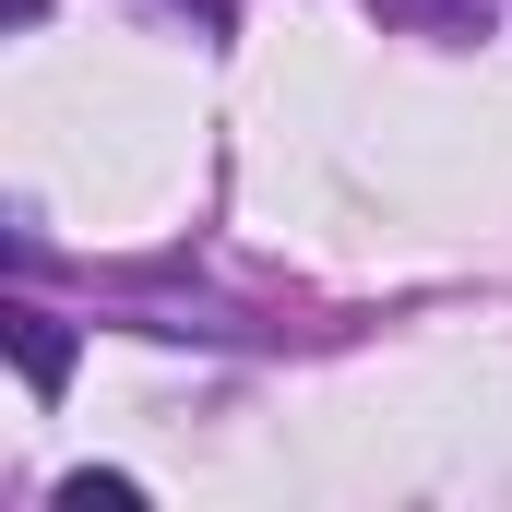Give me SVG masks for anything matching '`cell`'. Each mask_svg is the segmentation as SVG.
<instances>
[{
  "instance_id": "cell-1",
  "label": "cell",
  "mask_w": 512,
  "mask_h": 512,
  "mask_svg": "<svg viewBox=\"0 0 512 512\" xmlns=\"http://www.w3.org/2000/svg\"><path fill=\"white\" fill-rule=\"evenodd\" d=\"M0 334H12V370H24V393H36V405L72 382V322H48L36 298H12V310H0Z\"/></svg>"
},
{
  "instance_id": "cell-2",
  "label": "cell",
  "mask_w": 512,
  "mask_h": 512,
  "mask_svg": "<svg viewBox=\"0 0 512 512\" xmlns=\"http://www.w3.org/2000/svg\"><path fill=\"white\" fill-rule=\"evenodd\" d=\"M143 489L131 477H60V512H131Z\"/></svg>"
},
{
  "instance_id": "cell-3",
  "label": "cell",
  "mask_w": 512,
  "mask_h": 512,
  "mask_svg": "<svg viewBox=\"0 0 512 512\" xmlns=\"http://www.w3.org/2000/svg\"><path fill=\"white\" fill-rule=\"evenodd\" d=\"M393 24H477V12H489V0H382Z\"/></svg>"
},
{
  "instance_id": "cell-4",
  "label": "cell",
  "mask_w": 512,
  "mask_h": 512,
  "mask_svg": "<svg viewBox=\"0 0 512 512\" xmlns=\"http://www.w3.org/2000/svg\"><path fill=\"white\" fill-rule=\"evenodd\" d=\"M0 12H12V24H36V12H48V0H0Z\"/></svg>"
}]
</instances>
